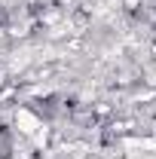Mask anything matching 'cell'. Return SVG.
<instances>
[{"mask_svg":"<svg viewBox=\"0 0 156 159\" xmlns=\"http://www.w3.org/2000/svg\"><path fill=\"white\" fill-rule=\"evenodd\" d=\"M16 122H19V129H21V132H28V135H34V132L40 129L37 116H34V113H28V110H19V116H16Z\"/></svg>","mask_w":156,"mask_h":159,"instance_id":"1","label":"cell"}]
</instances>
